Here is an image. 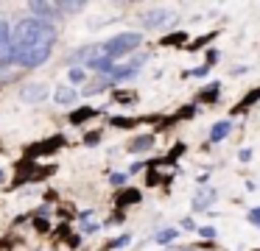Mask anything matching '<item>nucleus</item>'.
<instances>
[{"label": "nucleus", "mask_w": 260, "mask_h": 251, "mask_svg": "<svg viewBox=\"0 0 260 251\" xmlns=\"http://www.w3.org/2000/svg\"><path fill=\"white\" fill-rule=\"evenodd\" d=\"M98 115H101V109L84 106V109H79V112H70V123H73V126H81V123L92 120V117H98Z\"/></svg>", "instance_id": "nucleus-13"}, {"label": "nucleus", "mask_w": 260, "mask_h": 251, "mask_svg": "<svg viewBox=\"0 0 260 251\" xmlns=\"http://www.w3.org/2000/svg\"><path fill=\"white\" fill-rule=\"evenodd\" d=\"M59 11H64V14H73V11H81L84 9V3H56Z\"/></svg>", "instance_id": "nucleus-23"}, {"label": "nucleus", "mask_w": 260, "mask_h": 251, "mask_svg": "<svg viewBox=\"0 0 260 251\" xmlns=\"http://www.w3.org/2000/svg\"><path fill=\"white\" fill-rule=\"evenodd\" d=\"M109 182H112L115 187H120V184H126V173H112V176H109Z\"/></svg>", "instance_id": "nucleus-28"}, {"label": "nucleus", "mask_w": 260, "mask_h": 251, "mask_svg": "<svg viewBox=\"0 0 260 251\" xmlns=\"http://www.w3.org/2000/svg\"><path fill=\"white\" fill-rule=\"evenodd\" d=\"M199 234H202L204 240H215V234H218V232H215V226H202V229H199Z\"/></svg>", "instance_id": "nucleus-24"}, {"label": "nucleus", "mask_w": 260, "mask_h": 251, "mask_svg": "<svg viewBox=\"0 0 260 251\" xmlns=\"http://www.w3.org/2000/svg\"><path fill=\"white\" fill-rule=\"evenodd\" d=\"M249 223H252V226H257L260 229V206H257V209H249Z\"/></svg>", "instance_id": "nucleus-25"}, {"label": "nucleus", "mask_w": 260, "mask_h": 251, "mask_svg": "<svg viewBox=\"0 0 260 251\" xmlns=\"http://www.w3.org/2000/svg\"><path fill=\"white\" fill-rule=\"evenodd\" d=\"M159 182L168 184V182H171V176H168V178H162V173H157V170L151 167V170L146 173V184H148V187H154V184H159Z\"/></svg>", "instance_id": "nucleus-18"}, {"label": "nucleus", "mask_w": 260, "mask_h": 251, "mask_svg": "<svg viewBox=\"0 0 260 251\" xmlns=\"http://www.w3.org/2000/svg\"><path fill=\"white\" fill-rule=\"evenodd\" d=\"M140 42H143V33H137V31L118 33V37H112L109 42L98 45V56L115 61V59H120V56H129L132 50H137V48H140Z\"/></svg>", "instance_id": "nucleus-2"}, {"label": "nucleus", "mask_w": 260, "mask_h": 251, "mask_svg": "<svg viewBox=\"0 0 260 251\" xmlns=\"http://www.w3.org/2000/svg\"><path fill=\"white\" fill-rule=\"evenodd\" d=\"M140 190H135V187H126V190H120L118 193V198H115V206H120V209H123V206H132V204H140Z\"/></svg>", "instance_id": "nucleus-9"}, {"label": "nucleus", "mask_w": 260, "mask_h": 251, "mask_svg": "<svg viewBox=\"0 0 260 251\" xmlns=\"http://www.w3.org/2000/svg\"><path fill=\"white\" fill-rule=\"evenodd\" d=\"M98 139H101V131H92V134H87V137H84V142L87 145H95Z\"/></svg>", "instance_id": "nucleus-29"}, {"label": "nucleus", "mask_w": 260, "mask_h": 251, "mask_svg": "<svg viewBox=\"0 0 260 251\" xmlns=\"http://www.w3.org/2000/svg\"><path fill=\"white\" fill-rule=\"evenodd\" d=\"M182 229H185V232H196V223H193L190 218H185V221H182Z\"/></svg>", "instance_id": "nucleus-31"}, {"label": "nucleus", "mask_w": 260, "mask_h": 251, "mask_svg": "<svg viewBox=\"0 0 260 251\" xmlns=\"http://www.w3.org/2000/svg\"><path fill=\"white\" fill-rule=\"evenodd\" d=\"M64 145V137L62 134H56V137H51V139H45V142H37V145H31L28 148V154H25V159H40V156H48V154H56L59 148Z\"/></svg>", "instance_id": "nucleus-3"}, {"label": "nucleus", "mask_w": 260, "mask_h": 251, "mask_svg": "<svg viewBox=\"0 0 260 251\" xmlns=\"http://www.w3.org/2000/svg\"><path fill=\"white\" fill-rule=\"evenodd\" d=\"M0 176H3V173H0Z\"/></svg>", "instance_id": "nucleus-35"}, {"label": "nucleus", "mask_w": 260, "mask_h": 251, "mask_svg": "<svg viewBox=\"0 0 260 251\" xmlns=\"http://www.w3.org/2000/svg\"><path fill=\"white\" fill-rule=\"evenodd\" d=\"M218 95H221V84L213 81V84H207V87L196 95V103H215V100H218Z\"/></svg>", "instance_id": "nucleus-11"}, {"label": "nucleus", "mask_w": 260, "mask_h": 251, "mask_svg": "<svg viewBox=\"0 0 260 251\" xmlns=\"http://www.w3.org/2000/svg\"><path fill=\"white\" fill-rule=\"evenodd\" d=\"M238 159H241V162H249V159H252V151H249V148H243L241 154H238Z\"/></svg>", "instance_id": "nucleus-32"}, {"label": "nucleus", "mask_w": 260, "mask_h": 251, "mask_svg": "<svg viewBox=\"0 0 260 251\" xmlns=\"http://www.w3.org/2000/svg\"><path fill=\"white\" fill-rule=\"evenodd\" d=\"M196 103H187V106H182V112L176 115V120H187V117H196Z\"/></svg>", "instance_id": "nucleus-21"}, {"label": "nucleus", "mask_w": 260, "mask_h": 251, "mask_svg": "<svg viewBox=\"0 0 260 251\" xmlns=\"http://www.w3.org/2000/svg\"><path fill=\"white\" fill-rule=\"evenodd\" d=\"M115 100H118V103H137V95L126 92V89H115Z\"/></svg>", "instance_id": "nucleus-17"}, {"label": "nucleus", "mask_w": 260, "mask_h": 251, "mask_svg": "<svg viewBox=\"0 0 260 251\" xmlns=\"http://www.w3.org/2000/svg\"><path fill=\"white\" fill-rule=\"evenodd\" d=\"M37 229H40V232H48V221H42V218H37Z\"/></svg>", "instance_id": "nucleus-34"}, {"label": "nucleus", "mask_w": 260, "mask_h": 251, "mask_svg": "<svg viewBox=\"0 0 260 251\" xmlns=\"http://www.w3.org/2000/svg\"><path fill=\"white\" fill-rule=\"evenodd\" d=\"M215 61H218V50L210 48V50H207V64H215Z\"/></svg>", "instance_id": "nucleus-30"}, {"label": "nucleus", "mask_w": 260, "mask_h": 251, "mask_svg": "<svg viewBox=\"0 0 260 251\" xmlns=\"http://www.w3.org/2000/svg\"><path fill=\"white\" fill-rule=\"evenodd\" d=\"M185 42H187V33H185V31L168 33V37L159 39V45H162V48H185Z\"/></svg>", "instance_id": "nucleus-14"}, {"label": "nucleus", "mask_w": 260, "mask_h": 251, "mask_svg": "<svg viewBox=\"0 0 260 251\" xmlns=\"http://www.w3.org/2000/svg\"><path fill=\"white\" fill-rule=\"evenodd\" d=\"M213 204H215V190L213 187H202L196 193V198H193V212H204Z\"/></svg>", "instance_id": "nucleus-7"}, {"label": "nucleus", "mask_w": 260, "mask_h": 251, "mask_svg": "<svg viewBox=\"0 0 260 251\" xmlns=\"http://www.w3.org/2000/svg\"><path fill=\"white\" fill-rule=\"evenodd\" d=\"M257 100H260V87H252V89H249V92L243 95L241 100H238L235 106H232L230 112H232V115H243V112H249L254 103H257Z\"/></svg>", "instance_id": "nucleus-6"}, {"label": "nucleus", "mask_w": 260, "mask_h": 251, "mask_svg": "<svg viewBox=\"0 0 260 251\" xmlns=\"http://www.w3.org/2000/svg\"><path fill=\"white\" fill-rule=\"evenodd\" d=\"M129 240H132V237H129V234H123V237H118V240H112V243H109V245H107V248H123V245H126V243H129Z\"/></svg>", "instance_id": "nucleus-26"}, {"label": "nucleus", "mask_w": 260, "mask_h": 251, "mask_svg": "<svg viewBox=\"0 0 260 251\" xmlns=\"http://www.w3.org/2000/svg\"><path fill=\"white\" fill-rule=\"evenodd\" d=\"M56 45V31L53 25L42 22L40 17L23 20L17 25L12 37V50H14V61H20L23 67H40L48 61V56L53 53Z\"/></svg>", "instance_id": "nucleus-1"}, {"label": "nucleus", "mask_w": 260, "mask_h": 251, "mask_svg": "<svg viewBox=\"0 0 260 251\" xmlns=\"http://www.w3.org/2000/svg\"><path fill=\"white\" fill-rule=\"evenodd\" d=\"M168 22H171V17H168V11H162V9H151V11L143 14V25L146 28H162V25H168Z\"/></svg>", "instance_id": "nucleus-8"}, {"label": "nucleus", "mask_w": 260, "mask_h": 251, "mask_svg": "<svg viewBox=\"0 0 260 251\" xmlns=\"http://www.w3.org/2000/svg\"><path fill=\"white\" fill-rule=\"evenodd\" d=\"M210 39H215V33H204V37H202V39H196V42H187V45H185V50H190V53H193V50L204 48V45H207Z\"/></svg>", "instance_id": "nucleus-19"}, {"label": "nucleus", "mask_w": 260, "mask_h": 251, "mask_svg": "<svg viewBox=\"0 0 260 251\" xmlns=\"http://www.w3.org/2000/svg\"><path fill=\"white\" fill-rule=\"evenodd\" d=\"M210 70H213V64H202V67H196V70H187L185 78H190V76H193V78H202V76H207Z\"/></svg>", "instance_id": "nucleus-22"}, {"label": "nucleus", "mask_w": 260, "mask_h": 251, "mask_svg": "<svg viewBox=\"0 0 260 251\" xmlns=\"http://www.w3.org/2000/svg\"><path fill=\"white\" fill-rule=\"evenodd\" d=\"M232 131V123L230 120H218L213 128H210V142H221V139H226Z\"/></svg>", "instance_id": "nucleus-12"}, {"label": "nucleus", "mask_w": 260, "mask_h": 251, "mask_svg": "<svg viewBox=\"0 0 260 251\" xmlns=\"http://www.w3.org/2000/svg\"><path fill=\"white\" fill-rule=\"evenodd\" d=\"M20 98H23L25 103H40V100L48 98V87L45 84H25V87L20 89Z\"/></svg>", "instance_id": "nucleus-5"}, {"label": "nucleus", "mask_w": 260, "mask_h": 251, "mask_svg": "<svg viewBox=\"0 0 260 251\" xmlns=\"http://www.w3.org/2000/svg\"><path fill=\"white\" fill-rule=\"evenodd\" d=\"M109 123H112L115 128H135L143 123V117H112Z\"/></svg>", "instance_id": "nucleus-16"}, {"label": "nucleus", "mask_w": 260, "mask_h": 251, "mask_svg": "<svg viewBox=\"0 0 260 251\" xmlns=\"http://www.w3.org/2000/svg\"><path fill=\"white\" fill-rule=\"evenodd\" d=\"M109 223H115V226H118V223H123V212H115V215L109 218Z\"/></svg>", "instance_id": "nucleus-33"}, {"label": "nucleus", "mask_w": 260, "mask_h": 251, "mask_svg": "<svg viewBox=\"0 0 260 251\" xmlns=\"http://www.w3.org/2000/svg\"><path fill=\"white\" fill-rule=\"evenodd\" d=\"M14 59V50H12V31H9L6 22H0V67L9 64Z\"/></svg>", "instance_id": "nucleus-4"}, {"label": "nucleus", "mask_w": 260, "mask_h": 251, "mask_svg": "<svg viewBox=\"0 0 260 251\" xmlns=\"http://www.w3.org/2000/svg\"><path fill=\"white\" fill-rule=\"evenodd\" d=\"M53 98H56V103L62 106H70L76 100V89L73 87H56V92H53Z\"/></svg>", "instance_id": "nucleus-15"}, {"label": "nucleus", "mask_w": 260, "mask_h": 251, "mask_svg": "<svg viewBox=\"0 0 260 251\" xmlns=\"http://www.w3.org/2000/svg\"><path fill=\"white\" fill-rule=\"evenodd\" d=\"M70 81H73V84L84 81V70H79V67H73V70H70Z\"/></svg>", "instance_id": "nucleus-27"}, {"label": "nucleus", "mask_w": 260, "mask_h": 251, "mask_svg": "<svg viewBox=\"0 0 260 251\" xmlns=\"http://www.w3.org/2000/svg\"><path fill=\"white\" fill-rule=\"evenodd\" d=\"M154 139H157L154 134H140V137H135L129 142V151L132 154H146V151L154 148Z\"/></svg>", "instance_id": "nucleus-10"}, {"label": "nucleus", "mask_w": 260, "mask_h": 251, "mask_svg": "<svg viewBox=\"0 0 260 251\" xmlns=\"http://www.w3.org/2000/svg\"><path fill=\"white\" fill-rule=\"evenodd\" d=\"M176 234H179L176 229H165V232H159V234H157V243H159V245H168L171 240H176Z\"/></svg>", "instance_id": "nucleus-20"}]
</instances>
